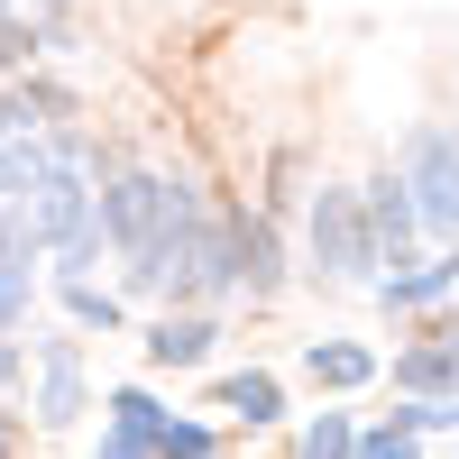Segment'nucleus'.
Here are the masks:
<instances>
[{
    "label": "nucleus",
    "instance_id": "1a4fd4ad",
    "mask_svg": "<svg viewBox=\"0 0 459 459\" xmlns=\"http://www.w3.org/2000/svg\"><path fill=\"white\" fill-rule=\"evenodd\" d=\"M138 350H147V368H212L221 313H157V322L138 331Z\"/></svg>",
    "mask_w": 459,
    "mask_h": 459
},
{
    "label": "nucleus",
    "instance_id": "aec40b11",
    "mask_svg": "<svg viewBox=\"0 0 459 459\" xmlns=\"http://www.w3.org/2000/svg\"><path fill=\"white\" fill-rule=\"evenodd\" d=\"M92 459H157V450H147V441H120V432H101V450Z\"/></svg>",
    "mask_w": 459,
    "mask_h": 459
},
{
    "label": "nucleus",
    "instance_id": "39448f33",
    "mask_svg": "<svg viewBox=\"0 0 459 459\" xmlns=\"http://www.w3.org/2000/svg\"><path fill=\"white\" fill-rule=\"evenodd\" d=\"M359 194V221H368V248H377V276H386V266H404L413 257V239H423V230H413V203H404V184H395V166H377L368 184H350Z\"/></svg>",
    "mask_w": 459,
    "mask_h": 459
},
{
    "label": "nucleus",
    "instance_id": "dca6fc26",
    "mask_svg": "<svg viewBox=\"0 0 459 459\" xmlns=\"http://www.w3.org/2000/svg\"><path fill=\"white\" fill-rule=\"evenodd\" d=\"M147 450H157V459H221V432H212V423H194V413H166Z\"/></svg>",
    "mask_w": 459,
    "mask_h": 459
},
{
    "label": "nucleus",
    "instance_id": "f03ea898",
    "mask_svg": "<svg viewBox=\"0 0 459 459\" xmlns=\"http://www.w3.org/2000/svg\"><path fill=\"white\" fill-rule=\"evenodd\" d=\"M303 248H313L322 285H377V248H368V221H359L350 184H313V203H303Z\"/></svg>",
    "mask_w": 459,
    "mask_h": 459
},
{
    "label": "nucleus",
    "instance_id": "6ab92c4d",
    "mask_svg": "<svg viewBox=\"0 0 459 459\" xmlns=\"http://www.w3.org/2000/svg\"><path fill=\"white\" fill-rule=\"evenodd\" d=\"M19 377H28V340H0V395H10Z\"/></svg>",
    "mask_w": 459,
    "mask_h": 459
},
{
    "label": "nucleus",
    "instance_id": "9b49d317",
    "mask_svg": "<svg viewBox=\"0 0 459 459\" xmlns=\"http://www.w3.org/2000/svg\"><path fill=\"white\" fill-rule=\"evenodd\" d=\"M212 404L230 413V423H248V432L285 423V386H276L266 368H239V377H221V386H212Z\"/></svg>",
    "mask_w": 459,
    "mask_h": 459
},
{
    "label": "nucleus",
    "instance_id": "412c9836",
    "mask_svg": "<svg viewBox=\"0 0 459 459\" xmlns=\"http://www.w3.org/2000/svg\"><path fill=\"white\" fill-rule=\"evenodd\" d=\"M0 459H19V413H0Z\"/></svg>",
    "mask_w": 459,
    "mask_h": 459
},
{
    "label": "nucleus",
    "instance_id": "f3484780",
    "mask_svg": "<svg viewBox=\"0 0 459 459\" xmlns=\"http://www.w3.org/2000/svg\"><path fill=\"white\" fill-rule=\"evenodd\" d=\"M350 459H423V450H413V423H404V404H395V413H377V423L350 441Z\"/></svg>",
    "mask_w": 459,
    "mask_h": 459
},
{
    "label": "nucleus",
    "instance_id": "2eb2a0df",
    "mask_svg": "<svg viewBox=\"0 0 459 459\" xmlns=\"http://www.w3.org/2000/svg\"><path fill=\"white\" fill-rule=\"evenodd\" d=\"M350 441H359V413H340V404H322L313 423H303L294 459H350Z\"/></svg>",
    "mask_w": 459,
    "mask_h": 459
},
{
    "label": "nucleus",
    "instance_id": "f257e3e1",
    "mask_svg": "<svg viewBox=\"0 0 459 459\" xmlns=\"http://www.w3.org/2000/svg\"><path fill=\"white\" fill-rule=\"evenodd\" d=\"M395 184H404V203H413V230L441 248L450 239V221H459V175H450V120H413L395 138Z\"/></svg>",
    "mask_w": 459,
    "mask_h": 459
},
{
    "label": "nucleus",
    "instance_id": "20e7f679",
    "mask_svg": "<svg viewBox=\"0 0 459 459\" xmlns=\"http://www.w3.org/2000/svg\"><path fill=\"white\" fill-rule=\"evenodd\" d=\"M221 230H230V276H239V294L248 303H276L285 294V230L266 221L257 203H230Z\"/></svg>",
    "mask_w": 459,
    "mask_h": 459
},
{
    "label": "nucleus",
    "instance_id": "a211bd4d",
    "mask_svg": "<svg viewBox=\"0 0 459 459\" xmlns=\"http://www.w3.org/2000/svg\"><path fill=\"white\" fill-rule=\"evenodd\" d=\"M65 313H74V331H120L129 303L110 294V285H65Z\"/></svg>",
    "mask_w": 459,
    "mask_h": 459
},
{
    "label": "nucleus",
    "instance_id": "4468645a",
    "mask_svg": "<svg viewBox=\"0 0 459 459\" xmlns=\"http://www.w3.org/2000/svg\"><path fill=\"white\" fill-rule=\"evenodd\" d=\"M157 423H166V404L147 395V386H110V395H101V432H120V441H157Z\"/></svg>",
    "mask_w": 459,
    "mask_h": 459
},
{
    "label": "nucleus",
    "instance_id": "ddd939ff",
    "mask_svg": "<svg viewBox=\"0 0 459 459\" xmlns=\"http://www.w3.org/2000/svg\"><path fill=\"white\" fill-rule=\"evenodd\" d=\"M37 138H47V129H37L28 110L10 101V83H0V203H10L19 184H28V166H37Z\"/></svg>",
    "mask_w": 459,
    "mask_h": 459
},
{
    "label": "nucleus",
    "instance_id": "6e6552de",
    "mask_svg": "<svg viewBox=\"0 0 459 459\" xmlns=\"http://www.w3.org/2000/svg\"><path fill=\"white\" fill-rule=\"evenodd\" d=\"M450 285H459V266H450V248H432V257H404V266H386L368 294L386 303V313H441L450 303Z\"/></svg>",
    "mask_w": 459,
    "mask_h": 459
},
{
    "label": "nucleus",
    "instance_id": "f8f14e48",
    "mask_svg": "<svg viewBox=\"0 0 459 459\" xmlns=\"http://www.w3.org/2000/svg\"><path fill=\"white\" fill-rule=\"evenodd\" d=\"M101 257H110V239H101V221L83 212V221H74L65 239L47 248V276H56V294H65V285H101Z\"/></svg>",
    "mask_w": 459,
    "mask_h": 459
},
{
    "label": "nucleus",
    "instance_id": "0eeeda50",
    "mask_svg": "<svg viewBox=\"0 0 459 459\" xmlns=\"http://www.w3.org/2000/svg\"><path fill=\"white\" fill-rule=\"evenodd\" d=\"M377 377H395L404 404H450V322H423L413 350H395V368H377Z\"/></svg>",
    "mask_w": 459,
    "mask_h": 459
},
{
    "label": "nucleus",
    "instance_id": "7ed1b4c3",
    "mask_svg": "<svg viewBox=\"0 0 459 459\" xmlns=\"http://www.w3.org/2000/svg\"><path fill=\"white\" fill-rule=\"evenodd\" d=\"M28 368H37V395H28V423L37 432H74L92 413V377H83V340L74 331H47L28 340Z\"/></svg>",
    "mask_w": 459,
    "mask_h": 459
},
{
    "label": "nucleus",
    "instance_id": "423d86ee",
    "mask_svg": "<svg viewBox=\"0 0 459 459\" xmlns=\"http://www.w3.org/2000/svg\"><path fill=\"white\" fill-rule=\"evenodd\" d=\"M37 285H47V257H37V248L19 239V221L0 212V340H28Z\"/></svg>",
    "mask_w": 459,
    "mask_h": 459
},
{
    "label": "nucleus",
    "instance_id": "9d476101",
    "mask_svg": "<svg viewBox=\"0 0 459 459\" xmlns=\"http://www.w3.org/2000/svg\"><path fill=\"white\" fill-rule=\"evenodd\" d=\"M377 359L368 340H340V331H322V340H303V377H313L322 395H359V386H377Z\"/></svg>",
    "mask_w": 459,
    "mask_h": 459
}]
</instances>
